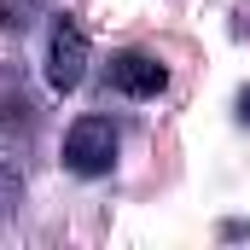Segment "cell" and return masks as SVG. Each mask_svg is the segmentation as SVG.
I'll return each mask as SVG.
<instances>
[{
    "label": "cell",
    "mask_w": 250,
    "mask_h": 250,
    "mask_svg": "<svg viewBox=\"0 0 250 250\" xmlns=\"http://www.w3.org/2000/svg\"><path fill=\"white\" fill-rule=\"evenodd\" d=\"M117 123L111 117H76L70 134H64V169L82 175V181H99L117 169Z\"/></svg>",
    "instance_id": "cell-1"
},
{
    "label": "cell",
    "mask_w": 250,
    "mask_h": 250,
    "mask_svg": "<svg viewBox=\"0 0 250 250\" xmlns=\"http://www.w3.org/2000/svg\"><path fill=\"white\" fill-rule=\"evenodd\" d=\"M41 12H47V0H0V29L23 35V29L41 23Z\"/></svg>",
    "instance_id": "cell-4"
},
{
    "label": "cell",
    "mask_w": 250,
    "mask_h": 250,
    "mask_svg": "<svg viewBox=\"0 0 250 250\" xmlns=\"http://www.w3.org/2000/svg\"><path fill=\"white\" fill-rule=\"evenodd\" d=\"M82 76H87V29L76 18H59L53 41H47V82H53V93H70V87H82Z\"/></svg>",
    "instance_id": "cell-2"
},
{
    "label": "cell",
    "mask_w": 250,
    "mask_h": 250,
    "mask_svg": "<svg viewBox=\"0 0 250 250\" xmlns=\"http://www.w3.org/2000/svg\"><path fill=\"white\" fill-rule=\"evenodd\" d=\"M169 87V70L151 59V53H140V47H128L111 59V93H123V99H157Z\"/></svg>",
    "instance_id": "cell-3"
},
{
    "label": "cell",
    "mask_w": 250,
    "mask_h": 250,
    "mask_svg": "<svg viewBox=\"0 0 250 250\" xmlns=\"http://www.w3.org/2000/svg\"><path fill=\"white\" fill-rule=\"evenodd\" d=\"M239 123L250 128V87H245V93H239Z\"/></svg>",
    "instance_id": "cell-6"
},
{
    "label": "cell",
    "mask_w": 250,
    "mask_h": 250,
    "mask_svg": "<svg viewBox=\"0 0 250 250\" xmlns=\"http://www.w3.org/2000/svg\"><path fill=\"white\" fill-rule=\"evenodd\" d=\"M18 198H23V175H18V163H12V157H0V209H6V204H18Z\"/></svg>",
    "instance_id": "cell-5"
}]
</instances>
